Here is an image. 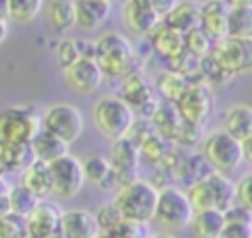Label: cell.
<instances>
[{
    "label": "cell",
    "mask_w": 252,
    "mask_h": 238,
    "mask_svg": "<svg viewBox=\"0 0 252 238\" xmlns=\"http://www.w3.org/2000/svg\"><path fill=\"white\" fill-rule=\"evenodd\" d=\"M93 57L104 77L124 81L126 77L140 73L142 63L134 51L130 39L120 31H104L93 41Z\"/></svg>",
    "instance_id": "1"
},
{
    "label": "cell",
    "mask_w": 252,
    "mask_h": 238,
    "mask_svg": "<svg viewBox=\"0 0 252 238\" xmlns=\"http://www.w3.org/2000/svg\"><path fill=\"white\" fill-rule=\"evenodd\" d=\"M158 197H159V189L154 183L146 179H136L116 189L112 197V205L118 208L124 220L134 224H146L156 216Z\"/></svg>",
    "instance_id": "2"
},
{
    "label": "cell",
    "mask_w": 252,
    "mask_h": 238,
    "mask_svg": "<svg viewBox=\"0 0 252 238\" xmlns=\"http://www.w3.org/2000/svg\"><path fill=\"white\" fill-rule=\"evenodd\" d=\"M91 118L96 132L102 138L110 142H118L122 138H128L138 116L120 96L106 94L96 98V102L93 104Z\"/></svg>",
    "instance_id": "3"
},
{
    "label": "cell",
    "mask_w": 252,
    "mask_h": 238,
    "mask_svg": "<svg viewBox=\"0 0 252 238\" xmlns=\"http://www.w3.org/2000/svg\"><path fill=\"white\" fill-rule=\"evenodd\" d=\"M41 130V114L33 106L0 110V146H30Z\"/></svg>",
    "instance_id": "4"
},
{
    "label": "cell",
    "mask_w": 252,
    "mask_h": 238,
    "mask_svg": "<svg viewBox=\"0 0 252 238\" xmlns=\"http://www.w3.org/2000/svg\"><path fill=\"white\" fill-rule=\"evenodd\" d=\"M201 155L207 159L211 169L219 175L228 177L244 161L242 142L226 134L222 128L209 132L201 142Z\"/></svg>",
    "instance_id": "5"
},
{
    "label": "cell",
    "mask_w": 252,
    "mask_h": 238,
    "mask_svg": "<svg viewBox=\"0 0 252 238\" xmlns=\"http://www.w3.org/2000/svg\"><path fill=\"white\" fill-rule=\"evenodd\" d=\"M187 197L195 210H219L226 212L236 203L234 183L219 173L187 187Z\"/></svg>",
    "instance_id": "6"
},
{
    "label": "cell",
    "mask_w": 252,
    "mask_h": 238,
    "mask_svg": "<svg viewBox=\"0 0 252 238\" xmlns=\"http://www.w3.org/2000/svg\"><path fill=\"white\" fill-rule=\"evenodd\" d=\"M195 208L187 197V191H181L179 187L165 185L159 189L158 207L154 222L163 230H183L189 228L193 220Z\"/></svg>",
    "instance_id": "7"
},
{
    "label": "cell",
    "mask_w": 252,
    "mask_h": 238,
    "mask_svg": "<svg viewBox=\"0 0 252 238\" xmlns=\"http://www.w3.org/2000/svg\"><path fill=\"white\" fill-rule=\"evenodd\" d=\"M41 126L43 132L59 138L67 146L77 142L85 130V118L83 112L69 102H55L49 104L41 112Z\"/></svg>",
    "instance_id": "8"
},
{
    "label": "cell",
    "mask_w": 252,
    "mask_h": 238,
    "mask_svg": "<svg viewBox=\"0 0 252 238\" xmlns=\"http://www.w3.org/2000/svg\"><path fill=\"white\" fill-rule=\"evenodd\" d=\"M51 175V197L55 199H73L85 185V171L83 163L75 155H65L53 163H49Z\"/></svg>",
    "instance_id": "9"
},
{
    "label": "cell",
    "mask_w": 252,
    "mask_h": 238,
    "mask_svg": "<svg viewBox=\"0 0 252 238\" xmlns=\"http://www.w3.org/2000/svg\"><path fill=\"white\" fill-rule=\"evenodd\" d=\"M213 57L230 79L236 75L252 73V39L224 37L215 43Z\"/></svg>",
    "instance_id": "10"
},
{
    "label": "cell",
    "mask_w": 252,
    "mask_h": 238,
    "mask_svg": "<svg viewBox=\"0 0 252 238\" xmlns=\"http://www.w3.org/2000/svg\"><path fill=\"white\" fill-rule=\"evenodd\" d=\"M213 102H215L213 87H209L205 83H193L187 89V92L175 102V106H177L183 122L205 128V124L213 112Z\"/></svg>",
    "instance_id": "11"
},
{
    "label": "cell",
    "mask_w": 252,
    "mask_h": 238,
    "mask_svg": "<svg viewBox=\"0 0 252 238\" xmlns=\"http://www.w3.org/2000/svg\"><path fill=\"white\" fill-rule=\"evenodd\" d=\"M61 77H63V83L69 90H73L77 94H83V96L93 94L104 79V75H102L100 67L96 65L94 57H85V59L61 69Z\"/></svg>",
    "instance_id": "12"
},
{
    "label": "cell",
    "mask_w": 252,
    "mask_h": 238,
    "mask_svg": "<svg viewBox=\"0 0 252 238\" xmlns=\"http://www.w3.org/2000/svg\"><path fill=\"white\" fill-rule=\"evenodd\" d=\"M108 161L116 173L118 187L128 185V183L138 179L136 173H138V163H140V148L130 138H122L118 142H112Z\"/></svg>",
    "instance_id": "13"
},
{
    "label": "cell",
    "mask_w": 252,
    "mask_h": 238,
    "mask_svg": "<svg viewBox=\"0 0 252 238\" xmlns=\"http://www.w3.org/2000/svg\"><path fill=\"white\" fill-rule=\"evenodd\" d=\"M122 20L126 28L142 37H148L163 20L156 12L152 0H128L122 8Z\"/></svg>",
    "instance_id": "14"
},
{
    "label": "cell",
    "mask_w": 252,
    "mask_h": 238,
    "mask_svg": "<svg viewBox=\"0 0 252 238\" xmlns=\"http://www.w3.org/2000/svg\"><path fill=\"white\" fill-rule=\"evenodd\" d=\"M61 214L63 210L59 208L57 203L43 199L37 203L33 212L26 218L30 238H51L61 232Z\"/></svg>",
    "instance_id": "15"
},
{
    "label": "cell",
    "mask_w": 252,
    "mask_h": 238,
    "mask_svg": "<svg viewBox=\"0 0 252 238\" xmlns=\"http://www.w3.org/2000/svg\"><path fill=\"white\" fill-rule=\"evenodd\" d=\"M228 14H230V2L209 0L201 4V30L215 43L228 37Z\"/></svg>",
    "instance_id": "16"
},
{
    "label": "cell",
    "mask_w": 252,
    "mask_h": 238,
    "mask_svg": "<svg viewBox=\"0 0 252 238\" xmlns=\"http://www.w3.org/2000/svg\"><path fill=\"white\" fill-rule=\"evenodd\" d=\"M148 41H150L152 51L167 63L173 61L175 57H179L185 51V35L181 31L173 30L171 26H167L165 22H161L148 35Z\"/></svg>",
    "instance_id": "17"
},
{
    "label": "cell",
    "mask_w": 252,
    "mask_h": 238,
    "mask_svg": "<svg viewBox=\"0 0 252 238\" xmlns=\"http://www.w3.org/2000/svg\"><path fill=\"white\" fill-rule=\"evenodd\" d=\"M63 238H98L100 228L96 216L85 208H69L61 214Z\"/></svg>",
    "instance_id": "18"
},
{
    "label": "cell",
    "mask_w": 252,
    "mask_h": 238,
    "mask_svg": "<svg viewBox=\"0 0 252 238\" xmlns=\"http://www.w3.org/2000/svg\"><path fill=\"white\" fill-rule=\"evenodd\" d=\"M81 163H83V171H85V183H89L91 187H94L96 191H102V193L118 189L116 173H114L108 157L89 155V157L81 159Z\"/></svg>",
    "instance_id": "19"
},
{
    "label": "cell",
    "mask_w": 252,
    "mask_h": 238,
    "mask_svg": "<svg viewBox=\"0 0 252 238\" xmlns=\"http://www.w3.org/2000/svg\"><path fill=\"white\" fill-rule=\"evenodd\" d=\"M112 2L108 0H75L77 28L83 31L98 30L110 16Z\"/></svg>",
    "instance_id": "20"
},
{
    "label": "cell",
    "mask_w": 252,
    "mask_h": 238,
    "mask_svg": "<svg viewBox=\"0 0 252 238\" xmlns=\"http://www.w3.org/2000/svg\"><path fill=\"white\" fill-rule=\"evenodd\" d=\"M43 14L47 28L55 33H67L77 26L75 0H49L43 4Z\"/></svg>",
    "instance_id": "21"
},
{
    "label": "cell",
    "mask_w": 252,
    "mask_h": 238,
    "mask_svg": "<svg viewBox=\"0 0 252 238\" xmlns=\"http://www.w3.org/2000/svg\"><path fill=\"white\" fill-rule=\"evenodd\" d=\"M226 134L236 138L238 142H244L252 136V106L250 104H232L222 114V126Z\"/></svg>",
    "instance_id": "22"
},
{
    "label": "cell",
    "mask_w": 252,
    "mask_h": 238,
    "mask_svg": "<svg viewBox=\"0 0 252 238\" xmlns=\"http://www.w3.org/2000/svg\"><path fill=\"white\" fill-rule=\"evenodd\" d=\"M163 22L173 30L181 31L183 35H187L189 31L201 28V6L189 0H181V2L177 0L173 10L165 16Z\"/></svg>",
    "instance_id": "23"
},
{
    "label": "cell",
    "mask_w": 252,
    "mask_h": 238,
    "mask_svg": "<svg viewBox=\"0 0 252 238\" xmlns=\"http://www.w3.org/2000/svg\"><path fill=\"white\" fill-rule=\"evenodd\" d=\"M150 124L154 128L156 134H159L161 138L165 140H175L181 126H183V120L179 116V110L173 102H165V100H159L154 116L150 118Z\"/></svg>",
    "instance_id": "24"
},
{
    "label": "cell",
    "mask_w": 252,
    "mask_h": 238,
    "mask_svg": "<svg viewBox=\"0 0 252 238\" xmlns=\"http://www.w3.org/2000/svg\"><path fill=\"white\" fill-rule=\"evenodd\" d=\"M20 185H24L28 191H32L37 199H47L51 197V175H49V165L43 161L33 159L24 171Z\"/></svg>",
    "instance_id": "25"
},
{
    "label": "cell",
    "mask_w": 252,
    "mask_h": 238,
    "mask_svg": "<svg viewBox=\"0 0 252 238\" xmlns=\"http://www.w3.org/2000/svg\"><path fill=\"white\" fill-rule=\"evenodd\" d=\"M226 220L224 212L219 210H195L193 220L189 224V232L193 238H219L224 230Z\"/></svg>",
    "instance_id": "26"
},
{
    "label": "cell",
    "mask_w": 252,
    "mask_h": 238,
    "mask_svg": "<svg viewBox=\"0 0 252 238\" xmlns=\"http://www.w3.org/2000/svg\"><path fill=\"white\" fill-rule=\"evenodd\" d=\"M30 148L33 151V157L37 161L47 163V165L57 161V159H61V157H65V155H69V146L65 142H61L59 138L43 132V130L33 138Z\"/></svg>",
    "instance_id": "27"
},
{
    "label": "cell",
    "mask_w": 252,
    "mask_h": 238,
    "mask_svg": "<svg viewBox=\"0 0 252 238\" xmlns=\"http://www.w3.org/2000/svg\"><path fill=\"white\" fill-rule=\"evenodd\" d=\"M85 57H93V41H85L81 37H65L55 45V61L61 69Z\"/></svg>",
    "instance_id": "28"
},
{
    "label": "cell",
    "mask_w": 252,
    "mask_h": 238,
    "mask_svg": "<svg viewBox=\"0 0 252 238\" xmlns=\"http://www.w3.org/2000/svg\"><path fill=\"white\" fill-rule=\"evenodd\" d=\"M228 37L252 39V2H230L228 14Z\"/></svg>",
    "instance_id": "29"
},
{
    "label": "cell",
    "mask_w": 252,
    "mask_h": 238,
    "mask_svg": "<svg viewBox=\"0 0 252 238\" xmlns=\"http://www.w3.org/2000/svg\"><path fill=\"white\" fill-rule=\"evenodd\" d=\"M191 85H193V83H189L185 77L177 75V73L171 71V69H163V71L156 77V81H154V89L159 92V96H161L165 102H173V104L187 92V89H189Z\"/></svg>",
    "instance_id": "30"
},
{
    "label": "cell",
    "mask_w": 252,
    "mask_h": 238,
    "mask_svg": "<svg viewBox=\"0 0 252 238\" xmlns=\"http://www.w3.org/2000/svg\"><path fill=\"white\" fill-rule=\"evenodd\" d=\"M41 0H8V22L30 26L43 10Z\"/></svg>",
    "instance_id": "31"
},
{
    "label": "cell",
    "mask_w": 252,
    "mask_h": 238,
    "mask_svg": "<svg viewBox=\"0 0 252 238\" xmlns=\"http://www.w3.org/2000/svg\"><path fill=\"white\" fill-rule=\"evenodd\" d=\"M41 199H37L32 191H28L24 185H14L12 187V193H10V212L16 214V216H22V218H28L33 208L37 207Z\"/></svg>",
    "instance_id": "32"
},
{
    "label": "cell",
    "mask_w": 252,
    "mask_h": 238,
    "mask_svg": "<svg viewBox=\"0 0 252 238\" xmlns=\"http://www.w3.org/2000/svg\"><path fill=\"white\" fill-rule=\"evenodd\" d=\"M167 65H169L167 69H171V71H175L177 75L185 77L189 83H201V81H199L201 59H199V57H195V55H191L189 51H183L179 57H175V59H173V61H169Z\"/></svg>",
    "instance_id": "33"
},
{
    "label": "cell",
    "mask_w": 252,
    "mask_h": 238,
    "mask_svg": "<svg viewBox=\"0 0 252 238\" xmlns=\"http://www.w3.org/2000/svg\"><path fill=\"white\" fill-rule=\"evenodd\" d=\"M199 81L209 85V87H217V85H224L226 81H230V77L226 75V71L219 65V61L211 55L201 59V71H199Z\"/></svg>",
    "instance_id": "34"
},
{
    "label": "cell",
    "mask_w": 252,
    "mask_h": 238,
    "mask_svg": "<svg viewBox=\"0 0 252 238\" xmlns=\"http://www.w3.org/2000/svg\"><path fill=\"white\" fill-rule=\"evenodd\" d=\"M213 47H215V41L199 28V30H193L185 35V51H189L191 55L203 59L207 55L213 53Z\"/></svg>",
    "instance_id": "35"
},
{
    "label": "cell",
    "mask_w": 252,
    "mask_h": 238,
    "mask_svg": "<svg viewBox=\"0 0 252 238\" xmlns=\"http://www.w3.org/2000/svg\"><path fill=\"white\" fill-rule=\"evenodd\" d=\"M165 146H167V140L154 132V134H150L138 148H140V155H144V157H146L148 161H152V163H158V161H165V157H167Z\"/></svg>",
    "instance_id": "36"
},
{
    "label": "cell",
    "mask_w": 252,
    "mask_h": 238,
    "mask_svg": "<svg viewBox=\"0 0 252 238\" xmlns=\"http://www.w3.org/2000/svg\"><path fill=\"white\" fill-rule=\"evenodd\" d=\"M96 222H98V228H100V234H110L112 230H116L122 222H124V218H122V214L118 212V208L112 205V201L110 203H106V205H102L98 210H96Z\"/></svg>",
    "instance_id": "37"
},
{
    "label": "cell",
    "mask_w": 252,
    "mask_h": 238,
    "mask_svg": "<svg viewBox=\"0 0 252 238\" xmlns=\"http://www.w3.org/2000/svg\"><path fill=\"white\" fill-rule=\"evenodd\" d=\"M0 238H30L26 218L16 216L12 212L0 216Z\"/></svg>",
    "instance_id": "38"
},
{
    "label": "cell",
    "mask_w": 252,
    "mask_h": 238,
    "mask_svg": "<svg viewBox=\"0 0 252 238\" xmlns=\"http://www.w3.org/2000/svg\"><path fill=\"white\" fill-rule=\"evenodd\" d=\"M234 193H236V205H240L252 212V171L242 175L234 183Z\"/></svg>",
    "instance_id": "39"
},
{
    "label": "cell",
    "mask_w": 252,
    "mask_h": 238,
    "mask_svg": "<svg viewBox=\"0 0 252 238\" xmlns=\"http://www.w3.org/2000/svg\"><path fill=\"white\" fill-rule=\"evenodd\" d=\"M203 128H199V126H193V124H187V122H183V126H181V130H179V134H177V142L179 144H183V146H193V144H197V142H203Z\"/></svg>",
    "instance_id": "40"
},
{
    "label": "cell",
    "mask_w": 252,
    "mask_h": 238,
    "mask_svg": "<svg viewBox=\"0 0 252 238\" xmlns=\"http://www.w3.org/2000/svg\"><path fill=\"white\" fill-rule=\"evenodd\" d=\"M224 220L226 224H246V226H252V212L240 205H232L226 212H224Z\"/></svg>",
    "instance_id": "41"
},
{
    "label": "cell",
    "mask_w": 252,
    "mask_h": 238,
    "mask_svg": "<svg viewBox=\"0 0 252 238\" xmlns=\"http://www.w3.org/2000/svg\"><path fill=\"white\" fill-rule=\"evenodd\" d=\"M219 238H252V226H246V224H226Z\"/></svg>",
    "instance_id": "42"
},
{
    "label": "cell",
    "mask_w": 252,
    "mask_h": 238,
    "mask_svg": "<svg viewBox=\"0 0 252 238\" xmlns=\"http://www.w3.org/2000/svg\"><path fill=\"white\" fill-rule=\"evenodd\" d=\"M10 193H12V185H8L0 177V216L10 214Z\"/></svg>",
    "instance_id": "43"
},
{
    "label": "cell",
    "mask_w": 252,
    "mask_h": 238,
    "mask_svg": "<svg viewBox=\"0 0 252 238\" xmlns=\"http://www.w3.org/2000/svg\"><path fill=\"white\" fill-rule=\"evenodd\" d=\"M175 2H177V0H152L154 8H156V12L159 14V18H161V20H165V16L173 10Z\"/></svg>",
    "instance_id": "44"
},
{
    "label": "cell",
    "mask_w": 252,
    "mask_h": 238,
    "mask_svg": "<svg viewBox=\"0 0 252 238\" xmlns=\"http://www.w3.org/2000/svg\"><path fill=\"white\" fill-rule=\"evenodd\" d=\"M242 153H244V159L248 163H252V136L242 142Z\"/></svg>",
    "instance_id": "45"
},
{
    "label": "cell",
    "mask_w": 252,
    "mask_h": 238,
    "mask_svg": "<svg viewBox=\"0 0 252 238\" xmlns=\"http://www.w3.org/2000/svg\"><path fill=\"white\" fill-rule=\"evenodd\" d=\"M6 35H8V20L6 18H0V45L4 43Z\"/></svg>",
    "instance_id": "46"
},
{
    "label": "cell",
    "mask_w": 252,
    "mask_h": 238,
    "mask_svg": "<svg viewBox=\"0 0 252 238\" xmlns=\"http://www.w3.org/2000/svg\"><path fill=\"white\" fill-rule=\"evenodd\" d=\"M150 238H175V236H171V234H167V232H159V234H152Z\"/></svg>",
    "instance_id": "47"
}]
</instances>
